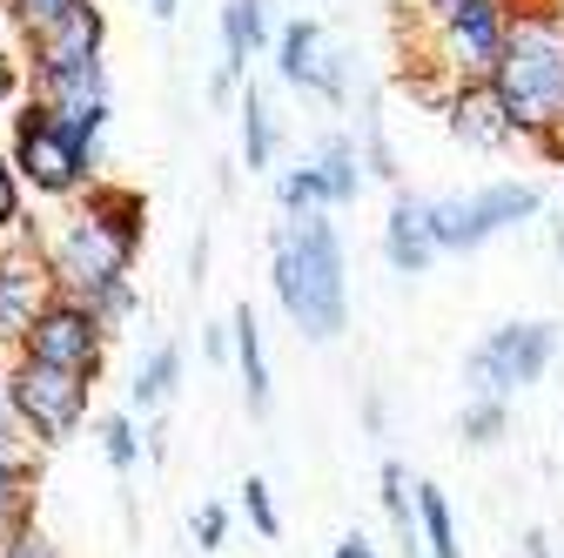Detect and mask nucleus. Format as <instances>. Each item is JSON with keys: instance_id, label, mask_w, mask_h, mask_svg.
Listing matches in <instances>:
<instances>
[{"instance_id": "31", "label": "nucleus", "mask_w": 564, "mask_h": 558, "mask_svg": "<svg viewBox=\"0 0 564 558\" xmlns=\"http://www.w3.org/2000/svg\"><path fill=\"white\" fill-rule=\"evenodd\" d=\"M41 545V525H34V505H21L14 518H0V558H28Z\"/></svg>"}, {"instance_id": "14", "label": "nucleus", "mask_w": 564, "mask_h": 558, "mask_svg": "<svg viewBox=\"0 0 564 558\" xmlns=\"http://www.w3.org/2000/svg\"><path fill=\"white\" fill-rule=\"evenodd\" d=\"M444 249L431 236V208H423V195H410L403 182L390 189V216H383V262L390 276H423Z\"/></svg>"}, {"instance_id": "44", "label": "nucleus", "mask_w": 564, "mask_h": 558, "mask_svg": "<svg viewBox=\"0 0 564 558\" xmlns=\"http://www.w3.org/2000/svg\"><path fill=\"white\" fill-rule=\"evenodd\" d=\"M557 8H564V0H557Z\"/></svg>"}, {"instance_id": "33", "label": "nucleus", "mask_w": 564, "mask_h": 558, "mask_svg": "<svg viewBox=\"0 0 564 558\" xmlns=\"http://www.w3.org/2000/svg\"><path fill=\"white\" fill-rule=\"evenodd\" d=\"M21 208H28V189H21V175H14V162H8V149H0V229H8Z\"/></svg>"}, {"instance_id": "12", "label": "nucleus", "mask_w": 564, "mask_h": 558, "mask_svg": "<svg viewBox=\"0 0 564 558\" xmlns=\"http://www.w3.org/2000/svg\"><path fill=\"white\" fill-rule=\"evenodd\" d=\"M437 115H444V128L457 135V142L477 149V155H505V149H518V128H511L498 88H490V75H477V82H451L444 101H437Z\"/></svg>"}, {"instance_id": "39", "label": "nucleus", "mask_w": 564, "mask_h": 558, "mask_svg": "<svg viewBox=\"0 0 564 558\" xmlns=\"http://www.w3.org/2000/svg\"><path fill=\"white\" fill-rule=\"evenodd\" d=\"M202 269H208V243L195 236V249H188V276H195V283H202Z\"/></svg>"}, {"instance_id": "28", "label": "nucleus", "mask_w": 564, "mask_h": 558, "mask_svg": "<svg viewBox=\"0 0 564 558\" xmlns=\"http://www.w3.org/2000/svg\"><path fill=\"white\" fill-rule=\"evenodd\" d=\"M34 505V458H0V518Z\"/></svg>"}, {"instance_id": "29", "label": "nucleus", "mask_w": 564, "mask_h": 558, "mask_svg": "<svg viewBox=\"0 0 564 558\" xmlns=\"http://www.w3.org/2000/svg\"><path fill=\"white\" fill-rule=\"evenodd\" d=\"M229 532H236V512L229 505H195V518H188V538H195V551H223L229 545Z\"/></svg>"}, {"instance_id": "42", "label": "nucleus", "mask_w": 564, "mask_h": 558, "mask_svg": "<svg viewBox=\"0 0 564 558\" xmlns=\"http://www.w3.org/2000/svg\"><path fill=\"white\" fill-rule=\"evenodd\" d=\"M390 8H397V21H403V14H416V8H423V0H390Z\"/></svg>"}, {"instance_id": "32", "label": "nucleus", "mask_w": 564, "mask_h": 558, "mask_svg": "<svg viewBox=\"0 0 564 558\" xmlns=\"http://www.w3.org/2000/svg\"><path fill=\"white\" fill-rule=\"evenodd\" d=\"M67 8H75V0H0V14H8L21 34L41 28V21H54V14H67Z\"/></svg>"}, {"instance_id": "8", "label": "nucleus", "mask_w": 564, "mask_h": 558, "mask_svg": "<svg viewBox=\"0 0 564 558\" xmlns=\"http://www.w3.org/2000/svg\"><path fill=\"white\" fill-rule=\"evenodd\" d=\"M134 256H141V249H128L108 223L88 216L82 202H75V216H61V229H54L47 249H41V262H47V276H54L61 297H88V290L108 283V276H128Z\"/></svg>"}, {"instance_id": "6", "label": "nucleus", "mask_w": 564, "mask_h": 558, "mask_svg": "<svg viewBox=\"0 0 564 558\" xmlns=\"http://www.w3.org/2000/svg\"><path fill=\"white\" fill-rule=\"evenodd\" d=\"M8 397H14V417L34 451H61L67 438H82L88 425V404H95V377L82 371H54V364H34V357H8Z\"/></svg>"}, {"instance_id": "37", "label": "nucleus", "mask_w": 564, "mask_h": 558, "mask_svg": "<svg viewBox=\"0 0 564 558\" xmlns=\"http://www.w3.org/2000/svg\"><path fill=\"white\" fill-rule=\"evenodd\" d=\"M329 558H377V545H370L364 532H343V538L329 545Z\"/></svg>"}, {"instance_id": "7", "label": "nucleus", "mask_w": 564, "mask_h": 558, "mask_svg": "<svg viewBox=\"0 0 564 558\" xmlns=\"http://www.w3.org/2000/svg\"><path fill=\"white\" fill-rule=\"evenodd\" d=\"M564 351V330L551 316H531V323H498V330H484L470 343V357H464V384L470 397H518L531 384L551 377Z\"/></svg>"}, {"instance_id": "16", "label": "nucleus", "mask_w": 564, "mask_h": 558, "mask_svg": "<svg viewBox=\"0 0 564 558\" xmlns=\"http://www.w3.org/2000/svg\"><path fill=\"white\" fill-rule=\"evenodd\" d=\"M229 343H236V377H242V404H249V417H269V404H275V384H269V351H262V323H256V310L249 303H236L229 310Z\"/></svg>"}, {"instance_id": "13", "label": "nucleus", "mask_w": 564, "mask_h": 558, "mask_svg": "<svg viewBox=\"0 0 564 558\" xmlns=\"http://www.w3.org/2000/svg\"><path fill=\"white\" fill-rule=\"evenodd\" d=\"M47 297H54L47 262L34 249H0V357H14L28 343V330H34Z\"/></svg>"}, {"instance_id": "3", "label": "nucleus", "mask_w": 564, "mask_h": 558, "mask_svg": "<svg viewBox=\"0 0 564 558\" xmlns=\"http://www.w3.org/2000/svg\"><path fill=\"white\" fill-rule=\"evenodd\" d=\"M490 88H498L524 149H544L564 128V8L557 0H518L511 34L490 61Z\"/></svg>"}, {"instance_id": "9", "label": "nucleus", "mask_w": 564, "mask_h": 558, "mask_svg": "<svg viewBox=\"0 0 564 558\" xmlns=\"http://www.w3.org/2000/svg\"><path fill=\"white\" fill-rule=\"evenodd\" d=\"M269 54H275V82L282 88H296V95H310L323 108H349V54L323 34V21H310V14L282 21Z\"/></svg>"}, {"instance_id": "40", "label": "nucleus", "mask_w": 564, "mask_h": 558, "mask_svg": "<svg viewBox=\"0 0 564 558\" xmlns=\"http://www.w3.org/2000/svg\"><path fill=\"white\" fill-rule=\"evenodd\" d=\"M538 155H544V162H564V128H557V135H551V142H544V149H538Z\"/></svg>"}, {"instance_id": "23", "label": "nucleus", "mask_w": 564, "mask_h": 558, "mask_svg": "<svg viewBox=\"0 0 564 558\" xmlns=\"http://www.w3.org/2000/svg\"><path fill=\"white\" fill-rule=\"evenodd\" d=\"M505 438H511V397H464V410H457V444L498 451Z\"/></svg>"}, {"instance_id": "35", "label": "nucleus", "mask_w": 564, "mask_h": 558, "mask_svg": "<svg viewBox=\"0 0 564 558\" xmlns=\"http://www.w3.org/2000/svg\"><path fill=\"white\" fill-rule=\"evenodd\" d=\"M364 431H370V438L390 431V404H383V390H364Z\"/></svg>"}, {"instance_id": "19", "label": "nucleus", "mask_w": 564, "mask_h": 558, "mask_svg": "<svg viewBox=\"0 0 564 558\" xmlns=\"http://www.w3.org/2000/svg\"><path fill=\"white\" fill-rule=\"evenodd\" d=\"M182 343H155L149 357L134 364V377H128V410L134 417H155V410H169L175 404V390H182Z\"/></svg>"}, {"instance_id": "21", "label": "nucleus", "mask_w": 564, "mask_h": 558, "mask_svg": "<svg viewBox=\"0 0 564 558\" xmlns=\"http://www.w3.org/2000/svg\"><path fill=\"white\" fill-rule=\"evenodd\" d=\"M236 128H242V169H249V175L275 169L282 128H275V108H269V95H262L256 82H242V95H236Z\"/></svg>"}, {"instance_id": "26", "label": "nucleus", "mask_w": 564, "mask_h": 558, "mask_svg": "<svg viewBox=\"0 0 564 558\" xmlns=\"http://www.w3.org/2000/svg\"><path fill=\"white\" fill-rule=\"evenodd\" d=\"M82 303L108 323V336H121V330L141 316V290H134V276H108V283H101V290H88Z\"/></svg>"}, {"instance_id": "38", "label": "nucleus", "mask_w": 564, "mask_h": 558, "mask_svg": "<svg viewBox=\"0 0 564 558\" xmlns=\"http://www.w3.org/2000/svg\"><path fill=\"white\" fill-rule=\"evenodd\" d=\"M551 256H557V262H564V202H557V208H551Z\"/></svg>"}, {"instance_id": "15", "label": "nucleus", "mask_w": 564, "mask_h": 558, "mask_svg": "<svg viewBox=\"0 0 564 558\" xmlns=\"http://www.w3.org/2000/svg\"><path fill=\"white\" fill-rule=\"evenodd\" d=\"M310 162V175H316V189H323V208H349L364 195V149H357V135H343V128H329V135H316V149L303 155Z\"/></svg>"}, {"instance_id": "43", "label": "nucleus", "mask_w": 564, "mask_h": 558, "mask_svg": "<svg viewBox=\"0 0 564 558\" xmlns=\"http://www.w3.org/2000/svg\"><path fill=\"white\" fill-rule=\"evenodd\" d=\"M28 558H54V551H47V545H34V551H28Z\"/></svg>"}, {"instance_id": "27", "label": "nucleus", "mask_w": 564, "mask_h": 558, "mask_svg": "<svg viewBox=\"0 0 564 558\" xmlns=\"http://www.w3.org/2000/svg\"><path fill=\"white\" fill-rule=\"evenodd\" d=\"M242 518H249L256 538H282V512H275L269 477H242Z\"/></svg>"}, {"instance_id": "5", "label": "nucleus", "mask_w": 564, "mask_h": 558, "mask_svg": "<svg viewBox=\"0 0 564 558\" xmlns=\"http://www.w3.org/2000/svg\"><path fill=\"white\" fill-rule=\"evenodd\" d=\"M8 121H14V149H8V162H14L21 189H34V195H47V202H75V195L95 182L88 149L75 142V128H67L54 108H41V101L28 95V101H14Z\"/></svg>"}, {"instance_id": "22", "label": "nucleus", "mask_w": 564, "mask_h": 558, "mask_svg": "<svg viewBox=\"0 0 564 558\" xmlns=\"http://www.w3.org/2000/svg\"><path fill=\"white\" fill-rule=\"evenodd\" d=\"M416 538H423V558H464V538H457V512L437 484L416 477Z\"/></svg>"}, {"instance_id": "36", "label": "nucleus", "mask_w": 564, "mask_h": 558, "mask_svg": "<svg viewBox=\"0 0 564 558\" xmlns=\"http://www.w3.org/2000/svg\"><path fill=\"white\" fill-rule=\"evenodd\" d=\"M518 558H557V551H551V532H544V525H524V532H518Z\"/></svg>"}, {"instance_id": "18", "label": "nucleus", "mask_w": 564, "mask_h": 558, "mask_svg": "<svg viewBox=\"0 0 564 558\" xmlns=\"http://www.w3.org/2000/svg\"><path fill=\"white\" fill-rule=\"evenodd\" d=\"M275 21H269V0H223V67L249 75V61L269 54Z\"/></svg>"}, {"instance_id": "1", "label": "nucleus", "mask_w": 564, "mask_h": 558, "mask_svg": "<svg viewBox=\"0 0 564 558\" xmlns=\"http://www.w3.org/2000/svg\"><path fill=\"white\" fill-rule=\"evenodd\" d=\"M269 290L310 343H336L349 330V256L336 208H303V216L269 223Z\"/></svg>"}, {"instance_id": "30", "label": "nucleus", "mask_w": 564, "mask_h": 558, "mask_svg": "<svg viewBox=\"0 0 564 558\" xmlns=\"http://www.w3.org/2000/svg\"><path fill=\"white\" fill-rule=\"evenodd\" d=\"M0 458H34L21 417H14V397H8V357H0Z\"/></svg>"}, {"instance_id": "4", "label": "nucleus", "mask_w": 564, "mask_h": 558, "mask_svg": "<svg viewBox=\"0 0 564 558\" xmlns=\"http://www.w3.org/2000/svg\"><path fill=\"white\" fill-rule=\"evenodd\" d=\"M423 208H431V236H437L444 256H477L484 243L538 223L544 189L505 175V182H484V189H464V195H423Z\"/></svg>"}, {"instance_id": "2", "label": "nucleus", "mask_w": 564, "mask_h": 558, "mask_svg": "<svg viewBox=\"0 0 564 558\" xmlns=\"http://www.w3.org/2000/svg\"><path fill=\"white\" fill-rule=\"evenodd\" d=\"M518 0H423L416 14H403L410 28V61H403V88L416 101H444L451 82H477L490 75L505 34H511Z\"/></svg>"}, {"instance_id": "24", "label": "nucleus", "mask_w": 564, "mask_h": 558, "mask_svg": "<svg viewBox=\"0 0 564 558\" xmlns=\"http://www.w3.org/2000/svg\"><path fill=\"white\" fill-rule=\"evenodd\" d=\"M95 444H101L108 471L128 477V471L141 464V425H134V410H108V417H95Z\"/></svg>"}, {"instance_id": "25", "label": "nucleus", "mask_w": 564, "mask_h": 558, "mask_svg": "<svg viewBox=\"0 0 564 558\" xmlns=\"http://www.w3.org/2000/svg\"><path fill=\"white\" fill-rule=\"evenodd\" d=\"M357 149H364V175H377V182H403V162H397V149H390V135H383V115H377V95L364 101V121H357Z\"/></svg>"}, {"instance_id": "20", "label": "nucleus", "mask_w": 564, "mask_h": 558, "mask_svg": "<svg viewBox=\"0 0 564 558\" xmlns=\"http://www.w3.org/2000/svg\"><path fill=\"white\" fill-rule=\"evenodd\" d=\"M377 498H383L397 558H423V538H416V477H410L403 458H383V464H377Z\"/></svg>"}, {"instance_id": "11", "label": "nucleus", "mask_w": 564, "mask_h": 558, "mask_svg": "<svg viewBox=\"0 0 564 558\" xmlns=\"http://www.w3.org/2000/svg\"><path fill=\"white\" fill-rule=\"evenodd\" d=\"M21 54H28V82L54 75V67H75V61H95V54H108V14L95 8V0H75L67 14L28 28Z\"/></svg>"}, {"instance_id": "17", "label": "nucleus", "mask_w": 564, "mask_h": 558, "mask_svg": "<svg viewBox=\"0 0 564 558\" xmlns=\"http://www.w3.org/2000/svg\"><path fill=\"white\" fill-rule=\"evenodd\" d=\"M95 223H108L128 249H141V236H149V202H141V189H128V182H108V175H95L82 195H75Z\"/></svg>"}, {"instance_id": "10", "label": "nucleus", "mask_w": 564, "mask_h": 558, "mask_svg": "<svg viewBox=\"0 0 564 558\" xmlns=\"http://www.w3.org/2000/svg\"><path fill=\"white\" fill-rule=\"evenodd\" d=\"M108 323L82 303V297H47L41 303V316H34V330H28V343H21V357H34V364H54V371H82V377H101V364H108Z\"/></svg>"}, {"instance_id": "41", "label": "nucleus", "mask_w": 564, "mask_h": 558, "mask_svg": "<svg viewBox=\"0 0 564 558\" xmlns=\"http://www.w3.org/2000/svg\"><path fill=\"white\" fill-rule=\"evenodd\" d=\"M175 8H182V0H149V14H155V21H175Z\"/></svg>"}, {"instance_id": "34", "label": "nucleus", "mask_w": 564, "mask_h": 558, "mask_svg": "<svg viewBox=\"0 0 564 558\" xmlns=\"http://www.w3.org/2000/svg\"><path fill=\"white\" fill-rule=\"evenodd\" d=\"M202 357H208V364H229V357H236L229 323H208V330H202Z\"/></svg>"}]
</instances>
